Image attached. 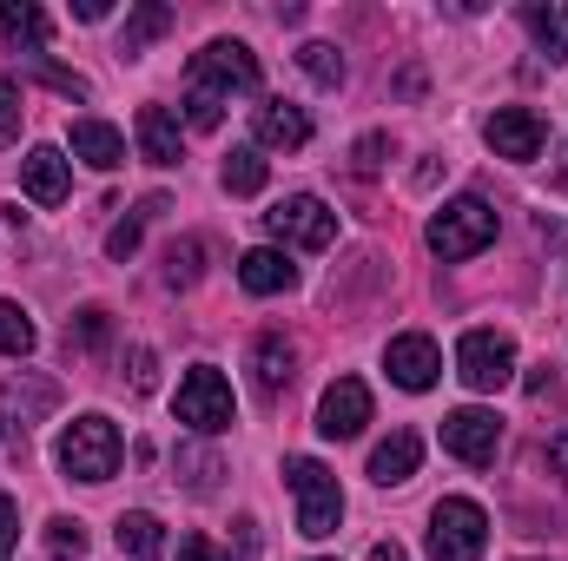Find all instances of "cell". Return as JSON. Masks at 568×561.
<instances>
[{"label": "cell", "instance_id": "obj_6", "mask_svg": "<svg viewBox=\"0 0 568 561\" xmlns=\"http://www.w3.org/2000/svg\"><path fill=\"white\" fill-rule=\"evenodd\" d=\"M456 377L476 390V397H496L516 384V337L509 330H463L456 344Z\"/></svg>", "mask_w": 568, "mask_h": 561}, {"label": "cell", "instance_id": "obj_19", "mask_svg": "<svg viewBox=\"0 0 568 561\" xmlns=\"http://www.w3.org/2000/svg\"><path fill=\"white\" fill-rule=\"evenodd\" d=\"M252 370H258V390H265V397H284L291 377H297V344L278 337V330H265V337L252 344Z\"/></svg>", "mask_w": 568, "mask_h": 561}, {"label": "cell", "instance_id": "obj_27", "mask_svg": "<svg viewBox=\"0 0 568 561\" xmlns=\"http://www.w3.org/2000/svg\"><path fill=\"white\" fill-rule=\"evenodd\" d=\"M33 344H40L33 317H27L20 304H7V297H0V357H27Z\"/></svg>", "mask_w": 568, "mask_h": 561}, {"label": "cell", "instance_id": "obj_3", "mask_svg": "<svg viewBox=\"0 0 568 561\" xmlns=\"http://www.w3.org/2000/svg\"><path fill=\"white\" fill-rule=\"evenodd\" d=\"M284 482H291V502H297V536H311V542L337 536V522H344V489H337V476H331L317 456H291V462H284Z\"/></svg>", "mask_w": 568, "mask_h": 561}, {"label": "cell", "instance_id": "obj_20", "mask_svg": "<svg viewBox=\"0 0 568 561\" xmlns=\"http://www.w3.org/2000/svg\"><path fill=\"white\" fill-rule=\"evenodd\" d=\"M0 40L13 47V53H47V13L33 7V0H0Z\"/></svg>", "mask_w": 568, "mask_h": 561}, {"label": "cell", "instance_id": "obj_2", "mask_svg": "<svg viewBox=\"0 0 568 561\" xmlns=\"http://www.w3.org/2000/svg\"><path fill=\"white\" fill-rule=\"evenodd\" d=\"M424 238H429V252H436L443 265H463V258H476V252L496 245V205L476 198V192H463V198H449V205L429 218Z\"/></svg>", "mask_w": 568, "mask_h": 561}, {"label": "cell", "instance_id": "obj_23", "mask_svg": "<svg viewBox=\"0 0 568 561\" xmlns=\"http://www.w3.org/2000/svg\"><path fill=\"white\" fill-rule=\"evenodd\" d=\"M165 27H172V7H165V0H145V7H133V13H126V27H120V53H126V60H140V53L159 40V33H165Z\"/></svg>", "mask_w": 568, "mask_h": 561}, {"label": "cell", "instance_id": "obj_28", "mask_svg": "<svg viewBox=\"0 0 568 561\" xmlns=\"http://www.w3.org/2000/svg\"><path fill=\"white\" fill-rule=\"evenodd\" d=\"M159 212H165V198H145L140 212H133V218H120V225H113V238H106V252H113L120 265H126V258L140 252V238H145V218H159Z\"/></svg>", "mask_w": 568, "mask_h": 561}, {"label": "cell", "instance_id": "obj_35", "mask_svg": "<svg viewBox=\"0 0 568 561\" xmlns=\"http://www.w3.org/2000/svg\"><path fill=\"white\" fill-rule=\"evenodd\" d=\"M133 390H152V350H133Z\"/></svg>", "mask_w": 568, "mask_h": 561}, {"label": "cell", "instance_id": "obj_15", "mask_svg": "<svg viewBox=\"0 0 568 561\" xmlns=\"http://www.w3.org/2000/svg\"><path fill=\"white\" fill-rule=\"evenodd\" d=\"M239 284H245L252 297H278V290L297 284V265H291V252H278V245H252V252L239 258Z\"/></svg>", "mask_w": 568, "mask_h": 561}, {"label": "cell", "instance_id": "obj_17", "mask_svg": "<svg viewBox=\"0 0 568 561\" xmlns=\"http://www.w3.org/2000/svg\"><path fill=\"white\" fill-rule=\"evenodd\" d=\"M133 133H140V152L152 165H179L185 159V133H179V113L172 106H140Z\"/></svg>", "mask_w": 568, "mask_h": 561}, {"label": "cell", "instance_id": "obj_32", "mask_svg": "<svg viewBox=\"0 0 568 561\" xmlns=\"http://www.w3.org/2000/svg\"><path fill=\"white\" fill-rule=\"evenodd\" d=\"M47 542H53V555H87V529H80V522H67V516H53V522H47Z\"/></svg>", "mask_w": 568, "mask_h": 561}, {"label": "cell", "instance_id": "obj_11", "mask_svg": "<svg viewBox=\"0 0 568 561\" xmlns=\"http://www.w3.org/2000/svg\"><path fill=\"white\" fill-rule=\"evenodd\" d=\"M483 140H489L496 159L529 165V159H542V120H536L529 106H496V113H489V126H483Z\"/></svg>", "mask_w": 568, "mask_h": 561}, {"label": "cell", "instance_id": "obj_38", "mask_svg": "<svg viewBox=\"0 0 568 561\" xmlns=\"http://www.w3.org/2000/svg\"><path fill=\"white\" fill-rule=\"evenodd\" d=\"M371 561H410V555H404L397 542H377V549H371Z\"/></svg>", "mask_w": 568, "mask_h": 561}, {"label": "cell", "instance_id": "obj_14", "mask_svg": "<svg viewBox=\"0 0 568 561\" xmlns=\"http://www.w3.org/2000/svg\"><path fill=\"white\" fill-rule=\"evenodd\" d=\"M67 185H73V172H67V152H60V145H33V152L20 159V192H27L33 205H60Z\"/></svg>", "mask_w": 568, "mask_h": 561}, {"label": "cell", "instance_id": "obj_12", "mask_svg": "<svg viewBox=\"0 0 568 561\" xmlns=\"http://www.w3.org/2000/svg\"><path fill=\"white\" fill-rule=\"evenodd\" d=\"M364 422H371V390H364L357 377H337V384L317 397V436L351 442V436H364Z\"/></svg>", "mask_w": 568, "mask_h": 561}, {"label": "cell", "instance_id": "obj_21", "mask_svg": "<svg viewBox=\"0 0 568 561\" xmlns=\"http://www.w3.org/2000/svg\"><path fill=\"white\" fill-rule=\"evenodd\" d=\"M523 27H529L536 47L562 67L568 60V0H536V7H523Z\"/></svg>", "mask_w": 568, "mask_h": 561}, {"label": "cell", "instance_id": "obj_39", "mask_svg": "<svg viewBox=\"0 0 568 561\" xmlns=\"http://www.w3.org/2000/svg\"><path fill=\"white\" fill-rule=\"evenodd\" d=\"M0 442H7V417H0Z\"/></svg>", "mask_w": 568, "mask_h": 561}, {"label": "cell", "instance_id": "obj_1", "mask_svg": "<svg viewBox=\"0 0 568 561\" xmlns=\"http://www.w3.org/2000/svg\"><path fill=\"white\" fill-rule=\"evenodd\" d=\"M60 469L73 476V482H113L120 476V456H126V442H120V422L100 417V410H87V417H73L60 429Z\"/></svg>", "mask_w": 568, "mask_h": 561}, {"label": "cell", "instance_id": "obj_4", "mask_svg": "<svg viewBox=\"0 0 568 561\" xmlns=\"http://www.w3.org/2000/svg\"><path fill=\"white\" fill-rule=\"evenodd\" d=\"M489 549V516L469 496H443L429 509V561H483Z\"/></svg>", "mask_w": 568, "mask_h": 561}, {"label": "cell", "instance_id": "obj_22", "mask_svg": "<svg viewBox=\"0 0 568 561\" xmlns=\"http://www.w3.org/2000/svg\"><path fill=\"white\" fill-rule=\"evenodd\" d=\"M113 542H120V555H133V561L165 555V529H159V516H145V509H133V516L113 522Z\"/></svg>", "mask_w": 568, "mask_h": 561}, {"label": "cell", "instance_id": "obj_7", "mask_svg": "<svg viewBox=\"0 0 568 561\" xmlns=\"http://www.w3.org/2000/svg\"><path fill=\"white\" fill-rule=\"evenodd\" d=\"M179 422H185L192 436H219V429H232V422H239V404H232L225 370L192 364V370L179 377Z\"/></svg>", "mask_w": 568, "mask_h": 561}, {"label": "cell", "instance_id": "obj_36", "mask_svg": "<svg viewBox=\"0 0 568 561\" xmlns=\"http://www.w3.org/2000/svg\"><path fill=\"white\" fill-rule=\"evenodd\" d=\"M73 13H80V20H106V13H113V0H73Z\"/></svg>", "mask_w": 568, "mask_h": 561}, {"label": "cell", "instance_id": "obj_24", "mask_svg": "<svg viewBox=\"0 0 568 561\" xmlns=\"http://www.w3.org/2000/svg\"><path fill=\"white\" fill-rule=\"evenodd\" d=\"M0 404H7V410H13L20 422H33V417H47V410L60 404V390H53L47 377H27V370H20V377L0 390Z\"/></svg>", "mask_w": 568, "mask_h": 561}, {"label": "cell", "instance_id": "obj_5", "mask_svg": "<svg viewBox=\"0 0 568 561\" xmlns=\"http://www.w3.org/2000/svg\"><path fill=\"white\" fill-rule=\"evenodd\" d=\"M185 86L219 93V100L232 106V93H258V53H252L245 40H212V47H199V53H192Z\"/></svg>", "mask_w": 568, "mask_h": 561}, {"label": "cell", "instance_id": "obj_29", "mask_svg": "<svg viewBox=\"0 0 568 561\" xmlns=\"http://www.w3.org/2000/svg\"><path fill=\"white\" fill-rule=\"evenodd\" d=\"M199 258H205V238H179V245L165 252V284H172V290H185V284H199V272H205Z\"/></svg>", "mask_w": 568, "mask_h": 561}, {"label": "cell", "instance_id": "obj_37", "mask_svg": "<svg viewBox=\"0 0 568 561\" xmlns=\"http://www.w3.org/2000/svg\"><path fill=\"white\" fill-rule=\"evenodd\" d=\"M549 469H556V476H568V429L549 442Z\"/></svg>", "mask_w": 568, "mask_h": 561}, {"label": "cell", "instance_id": "obj_31", "mask_svg": "<svg viewBox=\"0 0 568 561\" xmlns=\"http://www.w3.org/2000/svg\"><path fill=\"white\" fill-rule=\"evenodd\" d=\"M20 113H27V106H20V80L0 73V145L20 140Z\"/></svg>", "mask_w": 568, "mask_h": 561}, {"label": "cell", "instance_id": "obj_10", "mask_svg": "<svg viewBox=\"0 0 568 561\" xmlns=\"http://www.w3.org/2000/svg\"><path fill=\"white\" fill-rule=\"evenodd\" d=\"M384 370H390L397 390L424 397V390H436V377H443V350H436V337H424V330H404V337H390Z\"/></svg>", "mask_w": 568, "mask_h": 561}, {"label": "cell", "instance_id": "obj_34", "mask_svg": "<svg viewBox=\"0 0 568 561\" xmlns=\"http://www.w3.org/2000/svg\"><path fill=\"white\" fill-rule=\"evenodd\" d=\"M179 561H232L212 536H179Z\"/></svg>", "mask_w": 568, "mask_h": 561}, {"label": "cell", "instance_id": "obj_13", "mask_svg": "<svg viewBox=\"0 0 568 561\" xmlns=\"http://www.w3.org/2000/svg\"><path fill=\"white\" fill-rule=\"evenodd\" d=\"M252 140H258V152H265V145H272V152H297V145H311V113L291 106V100H265V106L252 113Z\"/></svg>", "mask_w": 568, "mask_h": 561}, {"label": "cell", "instance_id": "obj_26", "mask_svg": "<svg viewBox=\"0 0 568 561\" xmlns=\"http://www.w3.org/2000/svg\"><path fill=\"white\" fill-rule=\"evenodd\" d=\"M297 67H304L317 86H344V53H337L331 40H304V47H297Z\"/></svg>", "mask_w": 568, "mask_h": 561}, {"label": "cell", "instance_id": "obj_33", "mask_svg": "<svg viewBox=\"0 0 568 561\" xmlns=\"http://www.w3.org/2000/svg\"><path fill=\"white\" fill-rule=\"evenodd\" d=\"M13 549H20V502L0 496V561H13Z\"/></svg>", "mask_w": 568, "mask_h": 561}, {"label": "cell", "instance_id": "obj_40", "mask_svg": "<svg viewBox=\"0 0 568 561\" xmlns=\"http://www.w3.org/2000/svg\"><path fill=\"white\" fill-rule=\"evenodd\" d=\"M562 185H568V178H562Z\"/></svg>", "mask_w": 568, "mask_h": 561}, {"label": "cell", "instance_id": "obj_18", "mask_svg": "<svg viewBox=\"0 0 568 561\" xmlns=\"http://www.w3.org/2000/svg\"><path fill=\"white\" fill-rule=\"evenodd\" d=\"M73 159L93 165V172H120V165H126L120 126H106V120H73Z\"/></svg>", "mask_w": 568, "mask_h": 561}, {"label": "cell", "instance_id": "obj_9", "mask_svg": "<svg viewBox=\"0 0 568 561\" xmlns=\"http://www.w3.org/2000/svg\"><path fill=\"white\" fill-rule=\"evenodd\" d=\"M443 449H449L456 462H469V469L496 462V449H503V417H496V410H476V404L449 410V417H443Z\"/></svg>", "mask_w": 568, "mask_h": 561}, {"label": "cell", "instance_id": "obj_16", "mask_svg": "<svg viewBox=\"0 0 568 561\" xmlns=\"http://www.w3.org/2000/svg\"><path fill=\"white\" fill-rule=\"evenodd\" d=\"M417 462H424V442H417L410 429H397V436H384V442L371 449V482H377V489H404V482L417 476Z\"/></svg>", "mask_w": 568, "mask_h": 561}, {"label": "cell", "instance_id": "obj_8", "mask_svg": "<svg viewBox=\"0 0 568 561\" xmlns=\"http://www.w3.org/2000/svg\"><path fill=\"white\" fill-rule=\"evenodd\" d=\"M265 232L278 238L284 252H324V245L337 238V212H331L317 192H291L284 205L265 212Z\"/></svg>", "mask_w": 568, "mask_h": 561}, {"label": "cell", "instance_id": "obj_25", "mask_svg": "<svg viewBox=\"0 0 568 561\" xmlns=\"http://www.w3.org/2000/svg\"><path fill=\"white\" fill-rule=\"evenodd\" d=\"M265 172H272V165H265V152H258V145H232V159H225V172H219V178H225V192H232V198H252V192H265Z\"/></svg>", "mask_w": 568, "mask_h": 561}, {"label": "cell", "instance_id": "obj_30", "mask_svg": "<svg viewBox=\"0 0 568 561\" xmlns=\"http://www.w3.org/2000/svg\"><path fill=\"white\" fill-rule=\"evenodd\" d=\"M106 330H113V324H106V310H100V304H87V310L67 324V350H100V344H106Z\"/></svg>", "mask_w": 568, "mask_h": 561}]
</instances>
